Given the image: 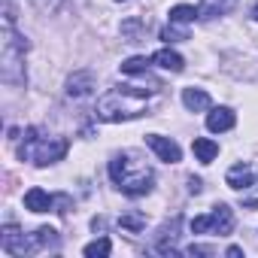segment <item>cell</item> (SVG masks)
Segmentation results:
<instances>
[{
	"label": "cell",
	"mask_w": 258,
	"mask_h": 258,
	"mask_svg": "<svg viewBox=\"0 0 258 258\" xmlns=\"http://www.w3.org/2000/svg\"><path fill=\"white\" fill-rule=\"evenodd\" d=\"M149 109V94L134 85H115L97 97V118L100 121H127Z\"/></svg>",
	"instance_id": "6da1fadb"
},
{
	"label": "cell",
	"mask_w": 258,
	"mask_h": 258,
	"mask_svg": "<svg viewBox=\"0 0 258 258\" xmlns=\"http://www.w3.org/2000/svg\"><path fill=\"white\" fill-rule=\"evenodd\" d=\"M109 179L127 195V198H140L149 195L155 185V173L152 167H146V161H140L134 152H121L109 161Z\"/></svg>",
	"instance_id": "7a4b0ae2"
},
{
	"label": "cell",
	"mask_w": 258,
	"mask_h": 258,
	"mask_svg": "<svg viewBox=\"0 0 258 258\" xmlns=\"http://www.w3.org/2000/svg\"><path fill=\"white\" fill-rule=\"evenodd\" d=\"M25 52H28V40H22L16 34L13 13L7 10V16H4V34H0V79H4L7 85H28Z\"/></svg>",
	"instance_id": "3957f363"
},
{
	"label": "cell",
	"mask_w": 258,
	"mask_h": 258,
	"mask_svg": "<svg viewBox=\"0 0 258 258\" xmlns=\"http://www.w3.org/2000/svg\"><path fill=\"white\" fill-rule=\"evenodd\" d=\"M231 231H234V213H231L228 204H216L210 216L191 219V234H219V237H225Z\"/></svg>",
	"instance_id": "277c9868"
},
{
	"label": "cell",
	"mask_w": 258,
	"mask_h": 258,
	"mask_svg": "<svg viewBox=\"0 0 258 258\" xmlns=\"http://www.w3.org/2000/svg\"><path fill=\"white\" fill-rule=\"evenodd\" d=\"M67 149H70V143L64 140V137H37V143L31 146V155H28V161H34L37 167H49V164H55V161H61L64 155H67Z\"/></svg>",
	"instance_id": "5b68a950"
},
{
	"label": "cell",
	"mask_w": 258,
	"mask_h": 258,
	"mask_svg": "<svg viewBox=\"0 0 258 258\" xmlns=\"http://www.w3.org/2000/svg\"><path fill=\"white\" fill-rule=\"evenodd\" d=\"M0 246H4V252H10V255H31V252H37V246H34V237H25L16 225H7L4 231H0Z\"/></svg>",
	"instance_id": "8992f818"
},
{
	"label": "cell",
	"mask_w": 258,
	"mask_h": 258,
	"mask_svg": "<svg viewBox=\"0 0 258 258\" xmlns=\"http://www.w3.org/2000/svg\"><path fill=\"white\" fill-rule=\"evenodd\" d=\"M146 146L161 158V161H167V164H176V161H182V149H179V143L176 140H170V137H161V134H149L146 137Z\"/></svg>",
	"instance_id": "52a82bcc"
},
{
	"label": "cell",
	"mask_w": 258,
	"mask_h": 258,
	"mask_svg": "<svg viewBox=\"0 0 258 258\" xmlns=\"http://www.w3.org/2000/svg\"><path fill=\"white\" fill-rule=\"evenodd\" d=\"M234 121H237V115H234V109H231V106H216V109H210V115H207V127H210L213 134L231 131Z\"/></svg>",
	"instance_id": "ba28073f"
},
{
	"label": "cell",
	"mask_w": 258,
	"mask_h": 258,
	"mask_svg": "<svg viewBox=\"0 0 258 258\" xmlns=\"http://www.w3.org/2000/svg\"><path fill=\"white\" fill-rule=\"evenodd\" d=\"M91 88H94V76H91L88 70H79V73H73V76L67 79V94H70V97H88Z\"/></svg>",
	"instance_id": "9c48e42d"
},
{
	"label": "cell",
	"mask_w": 258,
	"mask_h": 258,
	"mask_svg": "<svg viewBox=\"0 0 258 258\" xmlns=\"http://www.w3.org/2000/svg\"><path fill=\"white\" fill-rule=\"evenodd\" d=\"M55 201H58V198H52V195L43 191V188H31V191L25 195V207H28L31 213H49V210L55 207Z\"/></svg>",
	"instance_id": "30bf717a"
},
{
	"label": "cell",
	"mask_w": 258,
	"mask_h": 258,
	"mask_svg": "<svg viewBox=\"0 0 258 258\" xmlns=\"http://www.w3.org/2000/svg\"><path fill=\"white\" fill-rule=\"evenodd\" d=\"M152 64H158L161 70L179 73V70L185 67V58H182L179 52H173V49H161V52H155V55H152Z\"/></svg>",
	"instance_id": "8fae6325"
},
{
	"label": "cell",
	"mask_w": 258,
	"mask_h": 258,
	"mask_svg": "<svg viewBox=\"0 0 258 258\" xmlns=\"http://www.w3.org/2000/svg\"><path fill=\"white\" fill-rule=\"evenodd\" d=\"M182 103H185V109L188 112H204V109H210V94L204 91V88H185L182 91Z\"/></svg>",
	"instance_id": "7c38bea8"
},
{
	"label": "cell",
	"mask_w": 258,
	"mask_h": 258,
	"mask_svg": "<svg viewBox=\"0 0 258 258\" xmlns=\"http://www.w3.org/2000/svg\"><path fill=\"white\" fill-rule=\"evenodd\" d=\"M225 182H228L234 191H243V188H249V185H252V167H249V164H234V167L228 170Z\"/></svg>",
	"instance_id": "4fadbf2b"
},
{
	"label": "cell",
	"mask_w": 258,
	"mask_h": 258,
	"mask_svg": "<svg viewBox=\"0 0 258 258\" xmlns=\"http://www.w3.org/2000/svg\"><path fill=\"white\" fill-rule=\"evenodd\" d=\"M191 152H195V158H198L201 164H213V158L219 155V143H213L210 137H195Z\"/></svg>",
	"instance_id": "5bb4252c"
},
{
	"label": "cell",
	"mask_w": 258,
	"mask_h": 258,
	"mask_svg": "<svg viewBox=\"0 0 258 258\" xmlns=\"http://www.w3.org/2000/svg\"><path fill=\"white\" fill-rule=\"evenodd\" d=\"M231 7H234V0H201L198 13H201V19H216V16L231 13Z\"/></svg>",
	"instance_id": "9a60e30c"
},
{
	"label": "cell",
	"mask_w": 258,
	"mask_h": 258,
	"mask_svg": "<svg viewBox=\"0 0 258 258\" xmlns=\"http://www.w3.org/2000/svg\"><path fill=\"white\" fill-rule=\"evenodd\" d=\"M31 237H34V246H37V249H58V243H61V240H58V231L49 228V225L37 228Z\"/></svg>",
	"instance_id": "2e32d148"
},
{
	"label": "cell",
	"mask_w": 258,
	"mask_h": 258,
	"mask_svg": "<svg viewBox=\"0 0 258 258\" xmlns=\"http://www.w3.org/2000/svg\"><path fill=\"white\" fill-rule=\"evenodd\" d=\"M118 225L124 231H131V234H140L146 228V213H121L118 216Z\"/></svg>",
	"instance_id": "e0dca14e"
},
{
	"label": "cell",
	"mask_w": 258,
	"mask_h": 258,
	"mask_svg": "<svg viewBox=\"0 0 258 258\" xmlns=\"http://www.w3.org/2000/svg\"><path fill=\"white\" fill-rule=\"evenodd\" d=\"M195 19H201V13H198L195 7H188V4H179V7L170 10V22H176V25H188V22H195Z\"/></svg>",
	"instance_id": "ac0fdd59"
},
{
	"label": "cell",
	"mask_w": 258,
	"mask_h": 258,
	"mask_svg": "<svg viewBox=\"0 0 258 258\" xmlns=\"http://www.w3.org/2000/svg\"><path fill=\"white\" fill-rule=\"evenodd\" d=\"M82 252H85L88 258H103V255H109V252H112V243H109V237H100V240L88 243Z\"/></svg>",
	"instance_id": "d6986e66"
},
{
	"label": "cell",
	"mask_w": 258,
	"mask_h": 258,
	"mask_svg": "<svg viewBox=\"0 0 258 258\" xmlns=\"http://www.w3.org/2000/svg\"><path fill=\"white\" fill-rule=\"evenodd\" d=\"M161 40H167V43H182V40H191V37H188V31H185L182 25L170 22V25L161 31Z\"/></svg>",
	"instance_id": "ffe728a7"
},
{
	"label": "cell",
	"mask_w": 258,
	"mask_h": 258,
	"mask_svg": "<svg viewBox=\"0 0 258 258\" xmlns=\"http://www.w3.org/2000/svg\"><path fill=\"white\" fill-rule=\"evenodd\" d=\"M146 70H149V61H146V58H140V55H137V58H127V61H121V73H124V76L146 73Z\"/></svg>",
	"instance_id": "44dd1931"
},
{
	"label": "cell",
	"mask_w": 258,
	"mask_h": 258,
	"mask_svg": "<svg viewBox=\"0 0 258 258\" xmlns=\"http://www.w3.org/2000/svg\"><path fill=\"white\" fill-rule=\"evenodd\" d=\"M31 4H34L43 16H52V13H58V10H61L64 0H31Z\"/></svg>",
	"instance_id": "7402d4cb"
},
{
	"label": "cell",
	"mask_w": 258,
	"mask_h": 258,
	"mask_svg": "<svg viewBox=\"0 0 258 258\" xmlns=\"http://www.w3.org/2000/svg\"><path fill=\"white\" fill-rule=\"evenodd\" d=\"M185 255H216V249H213V246H198V243H195V246L185 249Z\"/></svg>",
	"instance_id": "603a6c76"
},
{
	"label": "cell",
	"mask_w": 258,
	"mask_h": 258,
	"mask_svg": "<svg viewBox=\"0 0 258 258\" xmlns=\"http://www.w3.org/2000/svg\"><path fill=\"white\" fill-rule=\"evenodd\" d=\"M201 188H204V182H201L198 176H188V191H191V195H201Z\"/></svg>",
	"instance_id": "cb8c5ba5"
},
{
	"label": "cell",
	"mask_w": 258,
	"mask_h": 258,
	"mask_svg": "<svg viewBox=\"0 0 258 258\" xmlns=\"http://www.w3.org/2000/svg\"><path fill=\"white\" fill-rule=\"evenodd\" d=\"M249 19L258 22V0H252V7H249Z\"/></svg>",
	"instance_id": "d4e9b609"
},
{
	"label": "cell",
	"mask_w": 258,
	"mask_h": 258,
	"mask_svg": "<svg viewBox=\"0 0 258 258\" xmlns=\"http://www.w3.org/2000/svg\"><path fill=\"white\" fill-rule=\"evenodd\" d=\"M228 255H231V258H240V255H243V249H240V246H231V249H228Z\"/></svg>",
	"instance_id": "484cf974"
}]
</instances>
